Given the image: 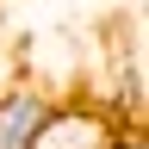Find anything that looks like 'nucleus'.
Here are the masks:
<instances>
[{"label":"nucleus","mask_w":149,"mask_h":149,"mask_svg":"<svg viewBox=\"0 0 149 149\" xmlns=\"http://www.w3.org/2000/svg\"><path fill=\"white\" fill-rule=\"evenodd\" d=\"M124 118L112 106H93V100H50L44 124H37L31 149H118L124 143Z\"/></svg>","instance_id":"nucleus-1"},{"label":"nucleus","mask_w":149,"mask_h":149,"mask_svg":"<svg viewBox=\"0 0 149 149\" xmlns=\"http://www.w3.org/2000/svg\"><path fill=\"white\" fill-rule=\"evenodd\" d=\"M50 100H56V93H44L37 81H25V74L0 87V149H31V137H37V124H44Z\"/></svg>","instance_id":"nucleus-2"},{"label":"nucleus","mask_w":149,"mask_h":149,"mask_svg":"<svg viewBox=\"0 0 149 149\" xmlns=\"http://www.w3.org/2000/svg\"><path fill=\"white\" fill-rule=\"evenodd\" d=\"M19 74H25V44H19V37L0 25V87H6V81H19Z\"/></svg>","instance_id":"nucleus-3"}]
</instances>
